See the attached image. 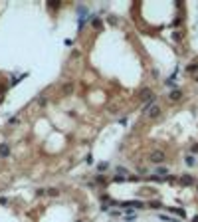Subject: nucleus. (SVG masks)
Masks as SVG:
<instances>
[{"instance_id": "7ed1b4c3", "label": "nucleus", "mask_w": 198, "mask_h": 222, "mask_svg": "<svg viewBox=\"0 0 198 222\" xmlns=\"http://www.w3.org/2000/svg\"><path fill=\"white\" fill-rule=\"evenodd\" d=\"M141 99H143V101H151V99H153V93H151V89H145V91L141 93Z\"/></svg>"}, {"instance_id": "1a4fd4ad", "label": "nucleus", "mask_w": 198, "mask_h": 222, "mask_svg": "<svg viewBox=\"0 0 198 222\" xmlns=\"http://www.w3.org/2000/svg\"><path fill=\"white\" fill-rule=\"evenodd\" d=\"M186 163H188V165H194V157H186Z\"/></svg>"}, {"instance_id": "f03ea898", "label": "nucleus", "mask_w": 198, "mask_h": 222, "mask_svg": "<svg viewBox=\"0 0 198 222\" xmlns=\"http://www.w3.org/2000/svg\"><path fill=\"white\" fill-rule=\"evenodd\" d=\"M158 115H160V109H158L157 105L149 107V117H153V119H155V117H158Z\"/></svg>"}, {"instance_id": "423d86ee", "label": "nucleus", "mask_w": 198, "mask_h": 222, "mask_svg": "<svg viewBox=\"0 0 198 222\" xmlns=\"http://www.w3.org/2000/svg\"><path fill=\"white\" fill-rule=\"evenodd\" d=\"M72 89H74V85H72V83H68V85H64V87H62V91H64V93H72Z\"/></svg>"}, {"instance_id": "20e7f679", "label": "nucleus", "mask_w": 198, "mask_h": 222, "mask_svg": "<svg viewBox=\"0 0 198 222\" xmlns=\"http://www.w3.org/2000/svg\"><path fill=\"white\" fill-rule=\"evenodd\" d=\"M168 97H170V99H172V101H176V99H180V97H182V93H180V91H178V89H176V91H172V93H170V95H168Z\"/></svg>"}, {"instance_id": "0eeeda50", "label": "nucleus", "mask_w": 198, "mask_h": 222, "mask_svg": "<svg viewBox=\"0 0 198 222\" xmlns=\"http://www.w3.org/2000/svg\"><path fill=\"white\" fill-rule=\"evenodd\" d=\"M155 175H158V177H164V175H166V169H157V171H155Z\"/></svg>"}, {"instance_id": "6e6552de", "label": "nucleus", "mask_w": 198, "mask_h": 222, "mask_svg": "<svg viewBox=\"0 0 198 222\" xmlns=\"http://www.w3.org/2000/svg\"><path fill=\"white\" fill-rule=\"evenodd\" d=\"M180 180H182L184 184H190V182H192V178H190V177H182V178H180Z\"/></svg>"}, {"instance_id": "39448f33", "label": "nucleus", "mask_w": 198, "mask_h": 222, "mask_svg": "<svg viewBox=\"0 0 198 222\" xmlns=\"http://www.w3.org/2000/svg\"><path fill=\"white\" fill-rule=\"evenodd\" d=\"M8 153H10V149H8V145H0V155H2V157H6Z\"/></svg>"}, {"instance_id": "f257e3e1", "label": "nucleus", "mask_w": 198, "mask_h": 222, "mask_svg": "<svg viewBox=\"0 0 198 222\" xmlns=\"http://www.w3.org/2000/svg\"><path fill=\"white\" fill-rule=\"evenodd\" d=\"M151 161H153V163H162V161H164V153H162V151H153V153H151Z\"/></svg>"}, {"instance_id": "9d476101", "label": "nucleus", "mask_w": 198, "mask_h": 222, "mask_svg": "<svg viewBox=\"0 0 198 222\" xmlns=\"http://www.w3.org/2000/svg\"><path fill=\"white\" fill-rule=\"evenodd\" d=\"M192 151H196V153H198V145H194V149H192Z\"/></svg>"}]
</instances>
